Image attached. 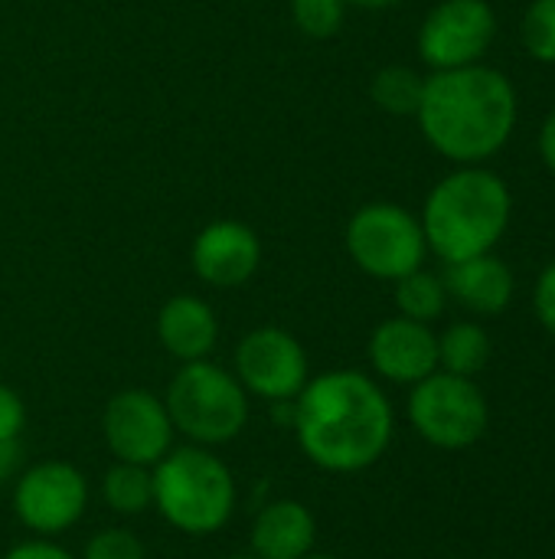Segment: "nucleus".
<instances>
[{
    "mask_svg": "<svg viewBox=\"0 0 555 559\" xmlns=\"http://www.w3.org/2000/svg\"><path fill=\"white\" fill-rule=\"evenodd\" d=\"M301 452L330 475L373 468L396 432L389 396L360 370H327L311 377L291 406Z\"/></svg>",
    "mask_w": 555,
    "mask_h": 559,
    "instance_id": "1",
    "label": "nucleus"
},
{
    "mask_svg": "<svg viewBox=\"0 0 555 559\" xmlns=\"http://www.w3.org/2000/svg\"><path fill=\"white\" fill-rule=\"evenodd\" d=\"M425 141L448 160L468 167L494 157L517 124V92L491 66L442 69L425 79L415 111Z\"/></svg>",
    "mask_w": 555,
    "mask_h": 559,
    "instance_id": "2",
    "label": "nucleus"
},
{
    "mask_svg": "<svg viewBox=\"0 0 555 559\" xmlns=\"http://www.w3.org/2000/svg\"><path fill=\"white\" fill-rule=\"evenodd\" d=\"M510 210L507 183L494 170L468 164L435 183L419 223L429 249L451 265L491 252L507 233Z\"/></svg>",
    "mask_w": 555,
    "mask_h": 559,
    "instance_id": "3",
    "label": "nucleus"
},
{
    "mask_svg": "<svg viewBox=\"0 0 555 559\" xmlns=\"http://www.w3.org/2000/svg\"><path fill=\"white\" fill-rule=\"evenodd\" d=\"M150 475L154 508L173 531L186 537H209L229 524L236 511V478L209 449H170Z\"/></svg>",
    "mask_w": 555,
    "mask_h": 559,
    "instance_id": "4",
    "label": "nucleus"
},
{
    "mask_svg": "<svg viewBox=\"0 0 555 559\" xmlns=\"http://www.w3.org/2000/svg\"><path fill=\"white\" fill-rule=\"evenodd\" d=\"M164 406L173 429L203 449L239 439L249 423V393L232 370L213 360L183 364L167 386Z\"/></svg>",
    "mask_w": 555,
    "mask_h": 559,
    "instance_id": "5",
    "label": "nucleus"
},
{
    "mask_svg": "<svg viewBox=\"0 0 555 559\" xmlns=\"http://www.w3.org/2000/svg\"><path fill=\"white\" fill-rule=\"evenodd\" d=\"M409 423L435 449L458 452L484 439L491 409L487 396L471 377L435 370L409 393Z\"/></svg>",
    "mask_w": 555,
    "mask_h": 559,
    "instance_id": "6",
    "label": "nucleus"
},
{
    "mask_svg": "<svg viewBox=\"0 0 555 559\" xmlns=\"http://www.w3.org/2000/svg\"><path fill=\"white\" fill-rule=\"evenodd\" d=\"M343 242L357 269L379 282H399L422 269L429 252L422 223L399 203L360 206L347 223Z\"/></svg>",
    "mask_w": 555,
    "mask_h": 559,
    "instance_id": "7",
    "label": "nucleus"
},
{
    "mask_svg": "<svg viewBox=\"0 0 555 559\" xmlns=\"http://www.w3.org/2000/svg\"><path fill=\"white\" fill-rule=\"evenodd\" d=\"M232 373L245 393L268 403H294L311 380V364L294 334L285 328L249 331L232 357Z\"/></svg>",
    "mask_w": 555,
    "mask_h": 559,
    "instance_id": "8",
    "label": "nucleus"
},
{
    "mask_svg": "<svg viewBox=\"0 0 555 559\" xmlns=\"http://www.w3.org/2000/svg\"><path fill=\"white\" fill-rule=\"evenodd\" d=\"M88 504V481L69 462H36L13 485V514L16 521L39 534L52 537L75 527Z\"/></svg>",
    "mask_w": 555,
    "mask_h": 559,
    "instance_id": "9",
    "label": "nucleus"
},
{
    "mask_svg": "<svg viewBox=\"0 0 555 559\" xmlns=\"http://www.w3.org/2000/svg\"><path fill=\"white\" fill-rule=\"evenodd\" d=\"M101 436L114 462L154 468L173 449V423L160 396L150 390H121L108 400Z\"/></svg>",
    "mask_w": 555,
    "mask_h": 559,
    "instance_id": "10",
    "label": "nucleus"
},
{
    "mask_svg": "<svg viewBox=\"0 0 555 559\" xmlns=\"http://www.w3.org/2000/svg\"><path fill=\"white\" fill-rule=\"evenodd\" d=\"M497 36V13L487 0H442L419 29V56L435 72L481 62Z\"/></svg>",
    "mask_w": 555,
    "mask_h": 559,
    "instance_id": "11",
    "label": "nucleus"
},
{
    "mask_svg": "<svg viewBox=\"0 0 555 559\" xmlns=\"http://www.w3.org/2000/svg\"><path fill=\"white\" fill-rule=\"evenodd\" d=\"M190 262L200 282L213 288H239L262 265V239L249 223L213 219L196 233Z\"/></svg>",
    "mask_w": 555,
    "mask_h": 559,
    "instance_id": "12",
    "label": "nucleus"
},
{
    "mask_svg": "<svg viewBox=\"0 0 555 559\" xmlns=\"http://www.w3.org/2000/svg\"><path fill=\"white\" fill-rule=\"evenodd\" d=\"M366 350L373 370L396 386H415L438 370V337L429 324L409 321L402 314L383 321L370 334Z\"/></svg>",
    "mask_w": 555,
    "mask_h": 559,
    "instance_id": "13",
    "label": "nucleus"
},
{
    "mask_svg": "<svg viewBox=\"0 0 555 559\" xmlns=\"http://www.w3.org/2000/svg\"><path fill=\"white\" fill-rule=\"evenodd\" d=\"M157 341L180 364L209 360L219 341L216 311L196 295H173L157 314Z\"/></svg>",
    "mask_w": 555,
    "mask_h": 559,
    "instance_id": "14",
    "label": "nucleus"
},
{
    "mask_svg": "<svg viewBox=\"0 0 555 559\" xmlns=\"http://www.w3.org/2000/svg\"><path fill=\"white\" fill-rule=\"evenodd\" d=\"M317 521L301 501H272L255 514L252 524V557L255 559H304L314 550Z\"/></svg>",
    "mask_w": 555,
    "mask_h": 559,
    "instance_id": "15",
    "label": "nucleus"
},
{
    "mask_svg": "<svg viewBox=\"0 0 555 559\" xmlns=\"http://www.w3.org/2000/svg\"><path fill=\"white\" fill-rule=\"evenodd\" d=\"M445 292L474 314H500L514 301V272L494 252L451 262L445 272Z\"/></svg>",
    "mask_w": 555,
    "mask_h": 559,
    "instance_id": "16",
    "label": "nucleus"
},
{
    "mask_svg": "<svg viewBox=\"0 0 555 559\" xmlns=\"http://www.w3.org/2000/svg\"><path fill=\"white\" fill-rule=\"evenodd\" d=\"M491 360V337L474 321H458L438 337V367L455 377H478Z\"/></svg>",
    "mask_w": 555,
    "mask_h": 559,
    "instance_id": "17",
    "label": "nucleus"
},
{
    "mask_svg": "<svg viewBox=\"0 0 555 559\" xmlns=\"http://www.w3.org/2000/svg\"><path fill=\"white\" fill-rule=\"evenodd\" d=\"M105 504L121 518H137L154 508V475L144 465L114 462L101 478Z\"/></svg>",
    "mask_w": 555,
    "mask_h": 559,
    "instance_id": "18",
    "label": "nucleus"
},
{
    "mask_svg": "<svg viewBox=\"0 0 555 559\" xmlns=\"http://www.w3.org/2000/svg\"><path fill=\"white\" fill-rule=\"evenodd\" d=\"M396 285V308L402 318L409 321H419V324H432L435 318L445 314V305H448V292H445V282L425 269H415L409 275H402Z\"/></svg>",
    "mask_w": 555,
    "mask_h": 559,
    "instance_id": "19",
    "label": "nucleus"
},
{
    "mask_svg": "<svg viewBox=\"0 0 555 559\" xmlns=\"http://www.w3.org/2000/svg\"><path fill=\"white\" fill-rule=\"evenodd\" d=\"M425 79L409 66H386L373 75L370 95L389 115H415L422 105Z\"/></svg>",
    "mask_w": 555,
    "mask_h": 559,
    "instance_id": "20",
    "label": "nucleus"
},
{
    "mask_svg": "<svg viewBox=\"0 0 555 559\" xmlns=\"http://www.w3.org/2000/svg\"><path fill=\"white\" fill-rule=\"evenodd\" d=\"M347 0H291L294 26L311 39H330L340 33Z\"/></svg>",
    "mask_w": 555,
    "mask_h": 559,
    "instance_id": "21",
    "label": "nucleus"
},
{
    "mask_svg": "<svg viewBox=\"0 0 555 559\" xmlns=\"http://www.w3.org/2000/svg\"><path fill=\"white\" fill-rule=\"evenodd\" d=\"M523 46L536 62H555V0H533L527 7Z\"/></svg>",
    "mask_w": 555,
    "mask_h": 559,
    "instance_id": "22",
    "label": "nucleus"
},
{
    "mask_svg": "<svg viewBox=\"0 0 555 559\" xmlns=\"http://www.w3.org/2000/svg\"><path fill=\"white\" fill-rule=\"evenodd\" d=\"M82 559H144V547H141V540L131 531L108 527V531H98L85 544Z\"/></svg>",
    "mask_w": 555,
    "mask_h": 559,
    "instance_id": "23",
    "label": "nucleus"
},
{
    "mask_svg": "<svg viewBox=\"0 0 555 559\" xmlns=\"http://www.w3.org/2000/svg\"><path fill=\"white\" fill-rule=\"evenodd\" d=\"M26 426V406L23 400L0 383V442H16Z\"/></svg>",
    "mask_w": 555,
    "mask_h": 559,
    "instance_id": "24",
    "label": "nucleus"
},
{
    "mask_svg": "<svg viewBox=\"0 0 555 559\" xmlns=\"http://www.w3.org/2000/svg\"><path fill=\"white\" fill-rule=\"evenodd\" d=\"M533 305H536V318L540 324L555 334V262L546 265V272L540 275L536 282V295H533Z\"/></svg>",
    "mask_w": 555,
    "mask_h": 559,
    "instance_id": "25",
    "label": "nucleus"
},
{
    "mask_svg": "<svg viewBox=\"0 0 555 559\" xmlns=\"http://www.w3.org/2000/svg\"><path fill=\"white\" fill-rule=\"evenodd\" d=\"M3 559H75L65 547L52 544V540H26L16 544Z\"/></svg>",
    "mask_w": 555,
    "mask_h": 559,
    "instance_id": "26",
    "label": "nucleus"
},
{
    "mask_svg": "<svg viewBox=\"0 0 555 559\" xmlns=\"http://www.w3.org/2000/svg\"><path fill=\"white\" fill-rule=\"evenodd\" d=\"M20 468V439L16 442H0V485L10 481Z\"/></svg>",
    "mask_w": 555,
    "mask_h": 559,
    "instance_id": "27",
    "label": "nucleus"
},
{
    "mask_svg": "<svg viewBox=\"0 0 555 559\" xmlns=\"http://www.w3.org/2000/svg\"><path fill=\"white\" fill-rule=\"evenodd\" d=\"M540 154H543L546 167L555 174V111L546 118V124L540 131Z\"/></svg>",
    "mask_w": 555,
    "mask_h": 559,
    "instance_id": "28",
    "label": "nucleus"
},
{
    "mask_svg": "<svg viewBox=\"0 0 555 559\" xmlns=\"http://www.w3.org/2000/svg\"><path fill=\"white\" fill-rule=\"evenodd\" d=\"M396 3H402V0H347V7H363V10H386Z\"/></svg>",
    "mask_w": 555,
    "mask_h": 559,
    "instance_id": "29",
    "label": "nucleus"
},
{
    "mask_svg": "<svg viewBox=\"0 0 555 559\" xmlns=\"http://www.w3.org/2000/svg\"><path fill=\"white\" fill-rule=\"evenodd\" d=\"M304 559H337V557H330V554H314V550H311Z\"/></svg>",
    "mask_w": 555,
    "mask_h": 559,
    "instance_id": "30",
    "label": "nucleus"
},
{
    "mask_svg": "<svg viewBox=\"0 0 555 559\" xmlns=\"http://www.w3.org/2000/svg\"><path fill=\"white\" fill-rule=\"evenodd\" d=\"M226 559H255V557H226Z\"/></svg>",
    "mask_w": 555,
    "mask_h": 559,
    "instance_id": "31",
    "label": "nucleus"
}]
</instances>
